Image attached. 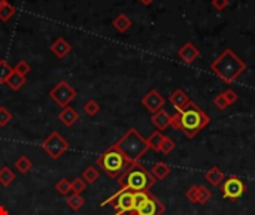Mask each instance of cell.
Segmentation results:
<instances>
[{
    "mask_svg": "<svg viewBox=\"0 0 255 215\" xmlns=\"http://www.w3.org/2000/svg\"><path fill=\"white\" fill-rule=\"evenodd\" d=\"M169 102L176 108V111H179V109H182V108H185L191 100H190V97L187 96V93H185L184 90H182V88H176V90L170 94Z\"/></svg>",
    "mask_w": 255,
    "mask_h": 215,
    "instance_id": "cell-14",
    "label": "cell"
},
{
    "mask_svg": "<svg viewBox=\"0 0 255 215\" xmlns=\"http://www.w3.org/2000/svg\"><path fill=\"white\" fill-rule=\"evenodd\" d=\"M5 3H6V0H0V8H2V6H3Z\"/></svg>",
    "mask_w": 255,
    "mask_h": 215,
    "instance_id": "cell-41",
    "label": "cell"
},
{
    "mask_svg": "<svg viewBox=\"0 0 255 215\" xmlns=\"http://www.w3.org/2000/svg\"><path fill=\"white\" fill-rule=\"evenodd\" d=\"M151 173H153V176L157 179V181H163V179H166V178L169 176L170 167H169V164L160 161V163H155V164L151 167Z\"/></svg>",
    "mask_w": 255,
    "mask_h": 215,
    "instance_id": "cell-19",
    "label": "cell"
},
{
    "mask_svg": "<svg viewBox=\"0 0 255 215\" xmlns=\"http://www.w3.org/2000/svg\"><path fill=\"white\" fill-rule=\"evenodd\" d=\"M70 51H72V47H70V44H69L64 38L55 39V41L52 42V45H51V53H52L55 57H58V58H64Z\"/></svg>",
    "mask_w": 255,
    "mask_h": 215,
    "instance_id": "cell-16",
    "label": "cell"
},
{
    "mask_svg": "<svg viewBox=\"0 0 255 215\" xmlns=\"http://www.w3.org/2000/svg\"><path fill=\"white\" fill-rule=\"evenodd\" d=\"M187 199L193 203H199V205H206L210 197H212V193L209 191L207 187L204 186H193L187 190L185 193Z\"/></svg>",
    "mask_w": 255,
    "mask_h": 215,
    "instance_id": "cell-12",
    "label": "cell"
},
{
    "mask_svg": "<svg viewBox=\"0 0 255 215\" xmlns=\"http://www.w3.org/2000/svg\"><path fill=\"white\" fill-rule=\"evenodd\" d=\"M210 70L216 77H220L226 84H231L246 70V64L233 50L227 48L210 64Z\"/></svg>",
    "mask_w": 255,
    "mask_h": 215,
    "instance_id": "cell-2",
    "label": "cell"
},
{
    "mask_svg": "<svg viewBox=\"0 0 255 215\" xmlns=\"http://www.w3.org/2000/svg\"><path fill=\"white\" fill-rule=\"evenodd\" d=\"M99 178H100V173H99V170H97L94 166L87 167V169L84 170V173H82V179H84V181H85L87 184H94Z\"/></svg>",
    "mask_w": 255,
    "mask_h": 215,
    "instance_id": "cell-27",
    "label": "cell"
},
{
    "mask_svg": "<svg viewBox=\"0 0 255 215\" xmlns=\"http://www.w3.org/2000/svg\"><path fill=\"white\" fill-rule=\"evenodd\" d=\"M115 194H117V199L112 202V205L115 208V215H134L133 191L120 188V191H117Z\"/></svg>",
    "mask_w": 255,
    "mask_h": 215,
    "instance_id": "cell-9",
    "label": "cell"
},
{
    "mask_svg": "<svg viewBox=\"0 0 255 215\" xmlns=\"http://www.w3.org/2000/svg\"><path fill=\"white\" fill-rule=\"evenodd\" d=\"M163 139H164V134H163V132H154L148 139H147V142H148V145H150V150H154V151H157V153H160V147H161V142H163Z\"/></svg>",
    "mask_w": 255,
    "mask_h": 215,
    "instance_id": "cell-23",
    "label": "cell"
},
{
    "mask_svg": "<svg viewBox=\"0 0 255 215\" xmlns=\"http://www.w3.org/2000/svg\"><path fill=\"white\" fill-rule=\"evenodd\" d=\"M17 14V8L15 6H12L8 0H6V3L0 8V21L2 23H6V21H9L14 15Z\"/></svg>",
    "mask_w": 255,
    "mask_h": 215,
    "instance_id": "cell-24",
    "label": "cell"
},
{
    "mask_svg": "<svg viewBox=\"0 0 255 215\" xmlns=\"http://www.w3.org/2000/svg\"><path fill=\"white\" fill-rule=\"evenodd\" d=\"M229 0H212V6L216 9V11H224L227 6H229Z\"/></svg>",
    "mask_w": 255,
    "mask_h": 215,
    "instance_id": "cell-36",
    "label": "cell"
},
{
    "mask_svg": "<svg viewBox=\"0 0 255 215\" xmlns=\"http://www.w3.org/2000/svg\"><path fill=\"white\" fill-rule=\"evenodd\" d=\"M66 203H67V206H69L72 211H79V209L84 206L85 200H84V197H82L81 194H72L70 197H67Z\"/></svg>",
    "mask_w": 255,
    "mask_h": 215,
    "instance_id": "cell-25",
    "label": "cell"
},
{
    "mask_svg": "<svg viewBox=\"0 0 255 215\" xmlns=\"http://www.w3.org/2000/svg\"><path fill=\"white\" fill-rule=\"evenodd\" d=\"M224 93V96H226V99L229 100V103L230 105H233L237 99H239V96H237V93L233 90V88H229V90H226V91H223Z\"/></svg>",
    "mask_w": 255,
    "mask_h": 215,
    "instance_id": "cell-37",
    "label": "cell"
},
{
    "mask_svg": "<svg viewBox=\"0 0 255 215\" xmlns=\"http://www.w3.org/2000/svg\"><path fill=\"white\" fill-rule=\"evenodd\" d=\"M0 215H9V212L5 206H0Z\"/></svg>",
    "mask_w": 255,
    "mask_h": 215,
    "instance_id": "cell-40",
    "label": "cell"
},
{
    "mask_svg": "<svg viewBox=\"0 0 255 215\" xmlns=\"http://www.w3.org/2000/svg\"><path fill=\"white\" fill-rule=\"evenodd\" d=\"M55 190H57L61 196H66V194H69V193L72 191V183L69 181V179L63 178V179H60V181L55 184Z\"/></svg>",
    "mask_w": 255,
    "mask_h": 215,
    "instance_id": "cell-30",
    "label": "cell"
},
{
    "mask_svg": "<svg viewBox=\"0 0 255 215\" xmlns=\"http://www.w3.org/2000/svg\"><path fill=\"white\" fill-rule=\"evenodd\" d=\"M58 120L66 126V127H72L78 120H79V114L74 109V108L66 106L63 108V111L58 114Z\"/></svg>",
    "mask_w": 255,
    "mask_h": 215,
    "instance_id": "cell-15",
    "label": "cell"
},
{
    "mask_svg": "<svg viewBox=\"0 0 255 215\" xmlns=\"http://www.w3.org/2000/svg\"><path fill=\"white\" fill-rule=\"evenodd\" d=\"M78 96L76 90L72 87L70 84H67L66 81H60L58 84H55L52 87V90L50 91V97L60 106V108H66L69 106V103L72 100H75Z\"/></svg>",
    "mask_w": 255,
    "mask_h": 215,
    "instance_id": "cell-7",
    "label": "cell"
},
{
    "mask_svg": "<svg viewBox=\"0 0 255 215\" xmlns=\"http://www.w3.org/2000/svg\"><path fill=\"white\" fill-rule=\"evenodd\" d=\"M14 69L8 64L6 60H0V84H6L8 78L12 75Z\"/></svg>",
    "mask_w": 255,
    "mask_h": 215,
    "instance_id": "cell-26",
    "label": "cell"
},
{
    "mask_svg": "<svg viewBox=\"0 0 255 215\" xmlns=\"http://www.w3.org/2000/svg\"><path fill=\"white\" fill-rule=\"evenodd\" d=\"M178 55H179V58H180L182 61H184V63L191 64V63H194V61L199 58L200 53H199V50L196 48V45H194V44L187 42L185 45H182V47L179 48Z\"/></svg>",
    "mask_w": 255,
    "mask_h": 215,
    "instance_id": "cell-13",
    "label": "cell"
},
{
    "mask_svg": "<svg viewBox=\"0 0 255 215\" xmlns=\"http://www.w3.org/2000/svg\"><path fill=\"white\" fill-rule=\"evenodd\" d=\"M14 181H15V173L9 166H3L0 169V186L9 187Z\"/></svg>",
    "mask_w": 255,
    "mask_h": 215,
    "instance_id": "cell-22",
    "label": "cell"
},
{
    "mask_svg": "<svg viewBox=\"0 0 255 215\" xmlns=\"http://www.w3.org/2000/svg\"><path fill=\"white\" fill-rule=\"evenodd\" d=\"M178 115H179V123H180V132L190 139L197 136L210 123V118L194 102H190L185 108L179 109Z\"/></svg>",
    "mask_w": 255,
    "mask_h": 215,
    "instance_id": "cell-3",
    "label": "cell"
},
{
    "mask_svg": "<svg viewBox=\"0 0 255 215\" xmlns=\"http://www.w3.org/2000/svg\"><path fill=\"white\" fill-rule=\"evenodd\" d=\"M139 2H140L143 6H150V5H153V3H154V0H139Z\"/></svg>",
    "mask_w": 255,
    "mask_h": 215,
    "instance_id": "cell-39",
    "label": "cell"
},
{
    "mask_svg": "<svg viewBox=\"0 0 255 215\" xmlns=\"http://www.w3.org/2000/svg\"><path fill=\"white\" fill-rule=\"evenodd\" d=\"M246 191V184L242 181L239 176H229L227 179H224L221 184V193L226 199L230 200H237L240 199Z\"/></svg>",
    "mask_w": 255,
    "mask_h": 215,
    "instance_id": "cell-8",
    "label": "cell"
},
{
    "mask_svg": "<svg viewBox=\"0 0 255 215\" xmlns=\"http://www.w3.org/2000/svg\"><path fill=\"white\" fill-rule=\"evenodd\" d=\"M112 147L115 150H118L130 163L139 161L150 150L147 139H145L136 129H130L128 132H126V134L117 143H114Z\"/></svg>",
    "mask_w": 255,
    "mask_h": 215,
    "instance_id": "cell-4",
    "label": "cell"
},
{
    "mask_svg": "<svg viewBox=\"0 0 255 215\" xmlns=\"http://www.w3.org/2000/svg\"><path fill=\"white\" fill-rule=\"evenodd\" d=\"M84 111L85 114H88L90 117H94L100 112V105L99 102H96L94 99H90L85 105H84Z\"/></svg>",
    "mask_w": 255,
    "mask_h": 215,
    "instance_id": "cell-29",
    "label": "cell"
},
{
    "mask_svg": "<svg viewBox=\"0 0 255 215\" xmlns=\"http://www.w3.org/2000/svg\"><path fill=\"white\" fill-rule=\"evenodd\" d=\"M166 103V99L157 91V90H151L148 91L147 94L143 96L142 99V105L147 108V109L151 112V114H155L158 112L160 109H163V106Z\"/></svg>",
    "mask_w": 255,
    "mask_h": 215,
    "instance_id": "cell-11",
    "label": "cell"
},
{
    "mask_svg": "<svg viewBox=\"0 0 255 215\" xmlns=\"http://www.w3.org/2000/svg\"><path fill=\"white\" fill-rule=\"evenodd\" d=\"M204 179H206V181H207L210 186H213V187H220L226 178H224V173H223V170H221L220 167L213 166V167H210V169L206 172Z\"/></svg>",
    "mask_w": 255,
    "mask_h": 215,
    "instance_id": "cell-18",
    "label": "cell"
},
{
    "mask_svg": "<svg viewBox=\"0 0 255 215\" xmlns=\"http://www.w3.org/2000/svg\"><path fill=\"white\" fill-rule=\"evenodd\" d=\"M170 118H172V115H169L167 111L160 109L158 112L153 114L151 121H153V124L158 129V132H164L167 127H170Z\"/></svg>",
    "mask_w": 255,
    "mask_h": 215,
    "instance_id": "cell-17",
    "label": "cell"
},
{
    "mask_svg": "<svg viewBox=\"0 0 255 215\" xmlns=\"http://www.w3.org/2000/svg\"><path fill=\"white\" fill-rule=\"evenodd\" d=\"M85 188H87V183L82 178H76L72 181V191H74V194H81L85 191Z\"/></svg>",
    "mask_w": 255,
    "mask_h": 215,
    "instance_id": "cell-32",
    "label": "cell"
},
{
    "mask_svg": "<svg viewBox=\"0 0 255 215\" xmlns=\"http://www.w3.org/2000/svg\"><path fill=\"white\" fill-rule=\"evenodd\" d=\"M14 70H15V72H18L20 75L26 77V75L28 74V72L31 70V66H30V64H28L27 61L21 60V61H18V63H17V66L14 67Z\"/></svg>",
    "mask_w": 255,
    "mask_h": 215,
    "instance_id": "cell-35",
    "label": "cell"
},
{
    "mask_svg": "<svg viewBox=\"0 0 255 215\" xmlns=\"http://www.w3.org/2000/svg\"><path fill=\"white\" fill-rule=\"evenodd\" d=\"M213 105L218 108V109H221V111L227 109V108L230 106V103H229V100L226 99L224 93H220L218 96H215V99H213Z\"/></svg>",
    "mask_w": 255,
    "mask_h": 215,
    "instance_id": "cell-33",
    "label": "cell"
},
{
    "mask_svg": "<svg viewBox=\"0 0 255 215\" xmlns=\"http://www.w3.org/2000/svg\"><path fill=\"white\" fill-rule=\"evenodd\" d=\"M176 147V143L173 142V139H170L169 136H164L163 142H161V147H160V153L163 154H170Z\"/></svg>",
    "mask_w": 255,
    "mask_h": 215,
    "instance_id": "cell-31",
    "label": "cell"
},
{
    "mask_svg": "<svg viewBox=\"0 0 255 215\" xmlns=\"http://www.w3.org/2000/svg\"><path fill=\"white\" fill-rule=\"evenodd\" d=\"M131 20L127 17V15H124V14H120L114 21H112V26H114V28L115 30H118L120 33H126L130 27H131Z\"/></svg>",
    "mask_w": 255,
    "mask_h": 215,
    "instance_id": "cell-21",
    "label": "cell"
},
{
    "mask_svg": "<svg viewBox=\"0 0 255 215\" xmlns=\"http://www.w3.org/2000/svg\"><path fill=\"white\" fill-rule=\"evenodd\" d=\"M170 127L175 129V130H180V123H179V115H178V112H176L175 115H172V118H170Z\"/></svg>",
    "mask_w": 255,
    "mask_h": 215,
    "instance_id": "cell-38",
    "label": "cell"
},
{
    "mask_svg": "<svg viewBox=\"0 0 255 215\" xmlns=\"http://www.w3.org/2000/svg\"><path fill=\"white\" fill-rule=\"evenodd\" d=\"M12 120V114L8 111V108L0 106V127H5L11 123Z\"/></svg>",
    "mask_w": 255,
    "mask_h": 215,
    "instance_id": "cell-34",
    "label": "cell"
},
{
    "mask_svg": "<svg viewBox=\"0 0 255 215\" xmlns=\"http://www.w3.org/2000/svg\"><path fill=\"white\" fill-rule=\"evenodd\" d=\"M14 166L17 167L18 172H21V173H27V172L31 169L33 163H31V160H30L28 157H26V156H20V157L15 160V164H14Z\"/></svg>",
    "mask_w": 255,
    "mask_h": 215,
    "instance_id": "cell-28",
    "label": "cell"
},
{
    "mask_svg": "<svg viewBox=\"0 0 255 215\" xmlns=\"http://www.w3.org/2000/svg\"><path fill=\"white\" fill-rule=\"evenodd\" d=\"M157 179L153 176V173L145 167L143 164H140L139 161L131 163L123 175L118 176V184L123 190H128V191H150Z\"/></svg>",
    "mask_w": 255,
    "mask_h": 215,
    "instance_id": "cell-1",
    "label": "cell"
},
{
    "mask_svg": "<svg viewBox=\"0 0 255 215\" xmlns=\"http://www.w3.org/2000/svg\"><path fill=\"white\" fill-rule=\"evenodd\" d=\"M97 164L102 167V170L111 178H118L124 173V170L131 164L118 150H115L112 145L109 147L102 156L97 159Z\"/></svg>",
    "mask_w": 255,
    "mask_h": 215,
    "instance_id": "cell-5",
    "label": "cell"
},
{
    "mask_svg": "<svg viewBox=\"0 0 255 215\" xmlns=\"http://www.w3.org/2000/svg\"><path fill=\"white\" fill-rule=\"evenodd\" d=\"M27 82V80H26V77H23V75H20L18 72H12V75L8 78V81H6V85L11 88V90H14V91H18L24 84Z\"/></svg>",
    "mask_w": 255,
    "mask_h": 215,
    "instance_id": "cell-20",
    "label": "cell"
},
{
    "mask_svg": "<svg viewBox=\"0 0 255 215\" xmlns=\"http://www.w3.org/2000/svg\"><path fill=\"white\" fill-rule=\"evenodd\" d=\"M42 150L54 160L60 159L67 150H69V142L60 134V132H52L42 143Z\"/></svg>",
    "mask_w": 255,
    "mask_h": 215,
    "instance_id": "cell-6",
    "label": "cell"
},
{
    "mask_svg": "<svg viewBox=\"0 0 255 215\" xmlns=\"http://www.w3.org/2000/svg\"><path fill=\"white\" fill-rule=\"evenodd\" d=\"M164 211H166V206L155 196L150 194L147 202L136 211L134 215H163Z\"/></svg>",
    "mask_w": 255,
    "mask_h": 215,
    "instance_id": "cell-10",
    "label": "cell"
}]
</instances>
